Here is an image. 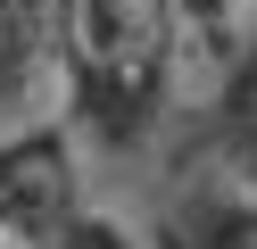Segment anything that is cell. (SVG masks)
I'll list each match as a JSON object with an SVG mask.
<instances>
[{
  "label": "cell",
  "mask_w": 257,
  "mask_h": 249,
  "mask_svg": "<svg viewBox=\"0 0 257 249\" xmlns=\"http://www.w3.org/2000/svg\"><path fill=\"white\" fill-rule=\"evenodd\" d=\"M67 25H75L83 66H100V75H133V66L158 50L166 9H158V0H67Z\"/></svg>",
  "instance_id": "7a4b0ae2"
},
{
  "label": "cell",
  "mask_w": 257,
  "mask_h": 249,
  "mask_svg": "<svg viewBox=\"0 0 257 249\" xmlns=\"http://www.w3.org/2000/svg\"><path fill=\"white\" fill-rule=\"evenodd\" d=\"M58 208H67V166L58 158H34L17 175H0V249H50Z\"/></svg>",
  "instance_id": "3957f363"
},
{
  "label": "cell",
  "mask_w": 257,
  "mask_h": 249,
  "mask_svg": "<svg viewBox=\"0 0 257 249\" xmlns=\"http://www.w3.org/2000/svg\"><path fill=\"white\" fill-rule=\"evenodd\" d=\"M249 42H257V0H166V25H158L166 100L174 108H207L240 75Z\"/></svg>",
  "instance_id": "6da1fadb"
},
{
  "label": "cell",
  "mask_w": 257,
  "mask_h": 249,
  "mask_svg": "<svg viewBox=\"0 0 257 249\" xmlns=\"http://www.w3.org/2000/svg\"><path fill=\"white\" fill-rule=\"evenodd\" d=\"M249 249H257V241H249Z\"/></svg>",
  "instance_id": "277c9868"
}]
</instances>
